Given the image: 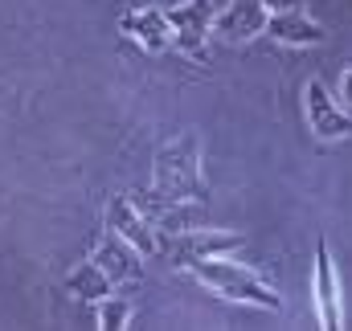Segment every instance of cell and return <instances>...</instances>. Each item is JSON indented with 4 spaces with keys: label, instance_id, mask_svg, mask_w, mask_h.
Segmentation results:
<instances>
[{
    "label": "cell",
    "instance_id": "obj_1",
    "mask_svg": "<svg viewBox=\"0 0 352 331\" xmlns=\"http://www.w3.org/2000/svg\"><path fill=\"white\" fill-rule=\"evenodd\" d=\"M156 180H152V192L148 196H131L148 217H160V213H173L176 205L184 201H205V180H201V152H197V139L192 135H180L173 144H164L156 152Z\"/></svg>",
    "mask_w": 352,
    "mask_h": 331
},
{
    "label": "cell",
    "instance_id": "obj_2",
    "mask_svg": "<svg viewBox=\"0 0 352 331\" xmlns=\"http://www.w3.org/2000/svg\"><path fill=\"white\" fill-rule=\"evenodd\" d=\"M188 274H192L197 282H205L213 295L230 299V303H246V307H258V311H278V307H283V299L266 286L250 266L230 262L226 253H221V258H201V262H192Z\"/></svg>",
    "mask_w": 352,
    "mask_h": 331
},
{
    "label": "cell",
    "instance_id": "obj_3",
    "mask_svg": "<svg viewBox=\"0 0 352 331\" xmlns=\"http://www.w3.org/2000/svg\"><path fill=\"white\" fill-rule=\"evenodd\" d=\"M168 25H173V41L176 49L192 62H209V49H205V37H209V25H213V0H184L168 8Z\"/></svg>",
    "mask_w": 352,
    "mask_h": 331
},
{
    "label": "cell",
    "instance_id": "obj_4",
    "mask_svg": "<svg viewBox=\"0 0 352 331\" xmlns=\"http://www.w3.org/2000/svg\"><path fill=\"white\" fill-rule=\"evenodd\" d=\"M303 119L316 139H349L352 135V115L340 102H332L328 86L320 78H307L303 86Z\"/></svg>",
    "mask_w": 352,
    "mask_h": 331
},
{
    "label": "cell",
    "instance_id": "obj_5",
    "mask_svg": "<svg viewBox=\"0 0 352 331\" xmlns=\"http://www.w3.org/2000/svg\"><path fill=\"white\" fill-rule=\"evenodd\" d=\"M107 229L119 233L135 253H160V233H156L152 217L131 196H111L107 201Z\"/></svg>",
    "mask_w": 352,
    "mask_h": 331
},
{
    "label": "cell",
    "instance_id": "obj_6",
    "mask_svg": "<svg viewBox=\"0 0 352 331\" xmlns=\"http://www.w3.org/2000/svg\"><path fill=\"white\" fill-rule=\"evenodd\" d=\"M311 290H316V319L324 331L344 328V307H340V278L332 266L328 242L316 246V274H311Z\"/></svg>",
    "mask_w": 352,
    "mask_h": 331
},
{
    "label": "cell",
    "instance_id": "obj_7",
    "mask_svg": "<svg viewBox=\"0 0 352 331\" xmlns=\"http://www.w3.org/2000/svg\"><path fill=\"white\" fill-rule=\"evenodd\" d=\"M119 33L127 41H135L140 49H148V54H164L173 45V25H168L164 8H131V12H123Z\"/></svg>",
    "mask_w": 352,
    "mask_h": 331
},
{
    "label": "cell",
    "instance_id": "obj_8",
    "mask_svg": "<svg viewBox=\"0 0 352 331\" xmlns=\"http://www.w3.org/2000/svg\"><path fill=\"white\" fill-rule=\"evenodd\" d=\"M238 246H242L238 233H221V229H184V233L173 238V266L188 270V266L201 262V258H221V253H230V249H238Z\"/></svg>",
    "mask_w": 352,
    "mask_h": 331
},
{
    "label": "cell",
    "instance_id": "obj_9",
    "mask_svg": "<svg viewBox=\"0 0 352 331\" xmlns=\"http://www.w3.org/2000/svg\"><path fill=\"white\" fill-rule=\"evenodd\" d=\"M266 4L263 0H230L217 16H213V29L226 37V41H250L266 33Z\"/></svg>",
    "mask_w": 352,
    "mask_h": 331
},
{
    "label": "cell",
    "instance_id": "obj_10",
    "mask_svg": "<svg viewBox=\"0 0 352 331\" xmlns=\"http://www.w3.org/2000/svg\"><path fill=\"white\" fill-rule=\"evenodd\" d=\"M266 33H270L278 45H295V49H307V45H324V41H328V29H324L320 21H311L303 8L270 12V16H266Z\"/></svg>",
    "mask_w": 352,
    "mask_h": 331
},
{
    "label": "cell",
    "instance_id": "obj_11",
    "mask_svg": "<svg viewBox=\"0 0 352 331\" xmlns=\"http://www.w3.org/2000/svg\"><path fill=\"white\" fill-rule=\"evenodd\" d=\"M90 262H94L111 282H135V278L144 274V266L135 262V249L127 246L119 233H111V229H107V238L98 242V249L90 253Z\"/></svg>",
    "mask_w": 352,
    "mask_h": 331
},
{
    "label": "cell",
    "instance_id": "obj_12",
    "mask_svg": "<svg viewBox=\"0 0 352 331\" xmlns=\"http://www.w3.org/2000/svg\"><path fill=\"white\" fill-rule=\"evenodd\" d=\"M111 286H115V282H111L94 262H82L78 270H70V274H66V290H70L74 299H87V303L107 299V295H111Z\"/></svg>",
    "mask_w": 352,
    "mask_h": 331
},
{
    "label": "cell",
    "instance_id": "obj_13",
    "mask_svg": "<svg viewBox=\"0 0 352 331\" xmlns=\"http://www.w3.org/2000/svg\"><path fill=\"white\" fill-rule=\"evenodd\" d=\"M98 311H94V319H98V328H107V331H119V328H127V319H131V303H123V299H98L94 303Z\"/></svg>",
    "mask_w": 352,
    "mask_h": 331
},
{
    "label": "cell",
    "instance_id": "obj_14",
    "mask_svg": "<svg viewBox=\"0 0 352 331\" xmlns=\"http://www.w3.org/2000/svg\"><path fill=\"white\" fill-rule=\"evenodd\" d=\"M340 102H344V111L352 115V66L340 74Z\"/></svg>",
    "mask_w": 352,
    "mask_h": 331
},
{
    "label": "cell",
    "instance_id": "obj_15",
    "mask_svg": "<svg viewBox=\"0 0 352 331\" xmlns=\"http://www.w3.org/2000/svg\"><path fill=\"white\" fill-rule=\"evenodd\" d=\"M266 12H291V8H303V0H263Z\"/></svg>",
    "mask_w": 352,
    "mask_h": 331
}]
</instances>
